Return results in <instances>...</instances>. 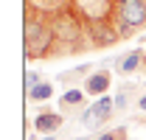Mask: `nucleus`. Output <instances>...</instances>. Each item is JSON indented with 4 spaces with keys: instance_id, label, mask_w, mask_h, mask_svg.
Returning a JSON list of instances; mask_svg holds the SVG:
<instances>
[{
    "instance_id": "1",
    "label": "nucleus",
    "mask_w": 146,
    "mask_h": 140,
    "mask_svg": "<svg viewBox=\"0 0 146 140\" xmlns=\"http://www.w3.org/2000/svg\"><path fill=\"white\" fill-rule=\"evenodd\" d=\"M51 25L56 34V56H70L82 48H93L90 36H87V22L73 9H62L51 14Z\"/></svg>"
},
{
    "instance_id": "2",
    "label": "nucleus",
    "mask_w": 146,
    "mask_h": 140,
    "mask_svg": "<svg viewBox=\"0 0 146 140\" xmlns=\"http://www.w3.org/2000/svg\"><path fill=\"white\" fill-rule=\"evenodd\" d=\"M70 9L90 22H110L115 20V0H70Z\"/></svg>"
},
{
    "instance_id": "3",
    "label": "nucleus",
    "mask_w": 146,
    "mask_h": 140,
    "mask_svg": "<svg viewBox=\"0 0 146 140\" xmlns=\"http://www.w3.org/2000/svg\"><path fill=\"white\" fill-rule=\"evenodd\" d=\"M112 109H115V98H110V95H101L98 101H93L84 112H82V126L84 129H98L101 123L110 121V115H112Z\"/></svg>"
},
{
    "instance_id": "4",
    "label": "nucleus",
    "mask_w": 146,
    "mask_h": 140,
    "mask_svg": "<svg viewBox=\"0 0 146 140\" xmlns=\"http://www.w3.org/2000/svg\"><path fill=\"white\" fill-rule=\"evenodd\" d=\"M87 36H90L93 48H110V45L121 42V34L115 28V20H110V22H90L87 25Z\"/></svg>"
},
{
    "instance_id": "5",
    "label": "nucleus",
    "mask_w": 146,
    "mask_h": 140,
    "mask_svg": "<svg viewBox=\"0 0 146 140\" xmlns=\"http://www.w3.org/2000/svg\"><path fill=\"white\" fill-rule=\"evenodd\" d=\"M110 84H112V73H110L107 67H96L93 70V76H87L84 79V92L87 95H107Z\"/></svg>"
},
{
    "instance_id": "6",
    "label": "nucleus",
    "mask_w": 146,
    "mask_h": 140,
    "mask_svg": "<svg viewBox=\"0 0 146 140\" xmlns=\"http://www.w3.org/2000/svg\"><path fill=\"white\" fill-rule=\"evenodd\" d=\"M62 123H65V115H62V112H54V109H42V112L34 115V129L42 132V135H54V132H59Z\"/></svg>"
},
{
    "instance_id": "7",
    "label": "nucleus",
    "mask_w": 146,
    "mask_h": 140,
    "mask_svg": "<svg viewBox=\"0 0 146 140\" xmlns=\"http://www.w3.org/2000/svg\"><path fill=\"white\" fill-rule=\"evenodd\" d=\"M143 62H146V51H129L127 56L115 59V67H118L121 76H132V73H138L143 67Z\"/></svg>"
},
{
    "instance_id": "8",
    "label": "nucleus",
    "mask_w": 146,
    "mask_h": 140,
    "mask_svg": "<svg viewBox=\"0 0 146 140\" xmlns=\"http://www.w3.org/2000/svg\"><path fill=\"white\" fill-rule=\"evenodd\" d=\"M84 90L82 87H68L62 92V98H59V109L62 112H70V109H79V106H84Z\"/></svg>"
},
{
    "instance_id": "9",
    "label": "nucleus",
    "mask_w": 146,
    "mask_h": 140,
    "mask_svg": "<svg viewBox=\"0 0 146 140\" xmlns=\"http://www.w3.org/2000/svg\"><path fill=\"white\" fill-rule=\"evenodd\" d=\"M25 9H34V11H42L51 17L62 9H70V0H25Z\"/></svg>"
},
{
    "instance_id": "10",
    "label": "nucleus",
    "mask_w": 146,
    "mask_h": 140,
    "mask_svg": "<svg viewBox=\"0 0 146 140\" xmlns=\"http://www.w3.org/2000/svg\"><path fill=\"white\" fill-rule=\"evenodd\" d=\"M96 70V65H79V67H73V70H65L62 76H59V84H73L76 79H87V73H93Z\"/></svg>"
},
{
    "instance_id": "11",
    "label": "nucleus",
    "mask_w": 146,
    "mask_h": 140,
    "mask_svg": "<svg viewBox=\"0 0 146 140\" xmlns=\"http://www.w3.org/2000/svg\"><path fill=\"white\" fill-rule=\"evenodd\" d=\"M54 95V84L51 81H42V84H36L34 90H28V98L31 101H48Z\"/></svg>"
},
{
    "instance_id": "12",
    "label": "nucleus",
    "mask_w": 146,
    "mask_h": 140,
    "mask_svg": "<svg viewBox=\"0 0 146 140\" xmlns=\"http://www.w3.org/2000/svg\"><path fill=\"white\" fill-rule=\"evenodd\" d=\"M96 140H127V126H118V129H110V132H101Z\"/></svg>"
},
{
    "instance_id": "13",
    "label": "nucleus",
    "mask_w": 146,
    "mask_h": 140,
    "mask_svg": "<svg viewBox=\"0 0 146 140\" xmlns=\"http://www.w3.org/2000/svg\"><path fill=\"white\" fill-rule=\"evenodd\" d=\"M129 106V90H118V95H115V109H121V112H124V109H127Z\"/></svg>"
},
{
    "instance_id": "14",
    "label": "nucleus",
    "mask_w": 146,
    "mask_h": 140,
    "mask_svg": "<svg viewBox=\"0 0 146 140\" xmlns=\"http://www.w3.org/2000/svg\"><path fill=\"white\" fill-rule=\"evenodd\" d=\"M36 84H42L39 73H31V70H28V73H25V92H28V90H34Z\"/></svg>"
},
{
    "instance_id": "15",
    "label": "nucleus",
    "mask_w": 146,
    "mask_h": 140,
    "mask_svg": "<svg viewBox=\"0 0 146 140\" xmlns=\"http://www.w3.org/2000/svg\"><path fill=\"white\" fill-rule=\"evenodd\" d=\"M138 109H141V112H143V115H146V92H143V95H141V98H138Z\"/></svg>"
},
{
    "instance_id": "16",
    "label": "nucleus",
    "mask_w": 146,
    "mask_h": 140,
    "mask_svg": "<svg viewBox=\"0 0 146 140\" xmlns=\"http://www.w3.org/2000/svg\"><path fill=\"white\" fill-rule=\"evenodd\" d=\"M42 140H56V137H54V135H45V137H42Z\"/></svg>"
},
{
    "instance_id": "17",
    "label": "nucleus",
    "mask_w": 146,
    "mask_h": 140,
    "mask_svg": "<svg viewBox=\"0 0 146 140\" xmlns=\"http://www.w3.org/2000/svg\"><path fill=\"white\" fill-rule=\"evenodd\" d=\"M76 140H90V137H76Z\"/></svg>"
},
{
    "instance_id": "18",
    "label": "nucleus",
    "mask_w": 146,
    "mask_h": 140,
    "mask_svg": "<svg viewBox=\"0 0 146 140\" xmlns=\"http://www.w3.org/2000/svg\"><path fill=\"white\" fill-rule=\"evenodd\" d=\"M143 70H146V62H143Z\"/></svg>"
}]
</instances>
